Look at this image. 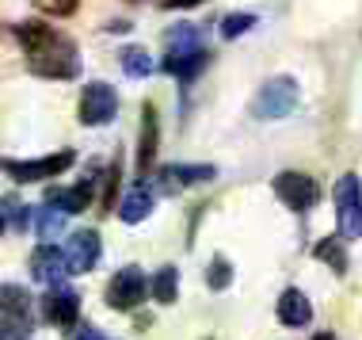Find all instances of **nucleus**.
<instances>
[{"label": "nucleus", "mask_w": 362, "mask_h": 340, "mask_svg": "<svg viewBox=\"0 0 362 340\" xmlns=\"http://www.w3.org/2000/svg\"><path fill=\"white\" fill-rule=\"evenodd\" d=\"M275 314H279V322L290 325V329H305V325L313 322V306H309V298L301 295L298 287H286V290H282Z\"/></svg>", "instance_id": "obj_15"}, {"label": "nucleus", "mask_w": 362, "mask_h": 340, "mask_svg": "<svg viewBox=\"0 0 362 340\" xmlns=\"http://www.w3.org/2000/svg\"><path fill=\"white\" fill-rule=\"evenodd\" d=\"M119 62H122V73L134 76V81H141V76H149L156 69L153 54L145 50V46H126V50L119 54Z\"/></svg>", "instance_id": "obj_19"}, {"label": "nucleus", "mask_w": 362, "mask_h": 340, "mask_svg": "<svg viewBox=\"0 0 362 340\" xmlns=\"http://www.w3.org/2000/svg\"><path fill=\"white\" fill-rule=\"evenodd\" d=\"M229 283H233V264L225 256H214L210 268H206V287L210 290H225Z\"/></svg>", "instance_id": "obj_25"}, {"label": "nucleus", "mask_w": 362, "mask_h": 340, "mask_svg": "<svg viewBox=\"0 0 362 340\" xmlns=\"http://www.w3.org/2000/svg\"><path fill=\"white\" fill-rule=\"evenodd\" d=\"M95 180L100 176H88V180H81V183H73V188H50L46 191V203L50 207H57L62 215H81L84 207H92V196H95Z\"/></svg>", "instance_id": "obj_12"}, {"label": "nucleus", "mask_w": 362, "mask_h": 340, "mask_svg": "<svg viewBox=\"0 0 362 340\" xmlns=\"http://www.w3.org/2000/svg\"><path fill=\"white\" fill-rule=\"evenodd\" d=\"M65 218H69V215H62L57 207H50V203L38 210V215H35V230H38V237H42V245H54V237L65 230Z\"/></svg>", "instance_id": "obj_21"}, {"label": "nucleus", "mask_w": 362, "mask_h": 340, "mask_svg": "<svg viewBox=\"0 0 362 340\" xmlns=\"http://www.w3.org/2000/svg\"><path fill=\"white\" fill-rule=\"evenodd\" d=\"M4 230H8V218H4V215H0V233H4Z\"/></svg>", "instance_id": "obj_33"}, {"label": "nucleus", "mask_w": 362, "mask_h": 340, "mask_svg": "<svg viewBox=\"0 0 362 340\" xmlns=\"http://www.w3.org/2000/svg\"><path fill=\"white\" fill-rule=\"evenodd\" d=\"M0 215L8 218V226H12V230H31L35 226V210L27 207V203H19L16 196H8L4 203H0Z\"/></svg>", "instance_id": "obj_23"}, {"label": "nucleus", "mask_w": 362, "mask_h": 340, "mask_svg": "<svg viewBox=\"0 0 362 340\" xmlns=\"http://www.w3.org/2000/svg\"><path fill=\"white\" fill-rule=\"evenodd\" d=\"M313 340H336V333H313Z\"/></svg>", "instance_id": "obj_31"}, {"label": "nucleus", "mask_w": 362, "mask_h": 340, "mask_svg": "<svg viewBox=\"0 0 362 340\" xmlns=\"http://www.w3.org/2000/svg\"><path fill=\"white\" fill-rule=\"evenodd\" d=\"M42 317L57 329H73L76 317H81V298H76V290L69 287H50V295L42 298Z\"/></svg>", "instance_id": "obj_10"}, {"label": "nucleus", "mask_w": 362, "mask_h": 340, "mask_svg": "<svg viewBox=\"0 0 362 340\" xmlns=\"http://www.w3.org/2000/svg\"><path fill=\"white\" fill-rule=\"evenodd\" d=\"M214 176H218L214 164H168V169H160V188L180 191V188H191V183H206Z\"/></svg>", "instance_id": "obj_14"}, {"label": "nucleus", "mask_w": 362, "mask_h": 340, "mask_svg": "<svg viewBox=\"0 0 362 340\" xmlns=\"http://www.w3.org/2000/svg\"><path fill=\"white\" fill-rule=\"evenodd\" d=\"M103 31L107 35H126V31H130V23H126V19H115V23H107Z\"/></svg>", "instance_id": "obj_30"}, {"label": "nucleus", "mask_w": 362, "mask_h": 340, "mask_svg": "<svg viewBox=\"0 0 362 340\" xmlns=\"http://www.w3.org/2000/svg\"><path fill=\"white\" fill-rule=\"evenodd\" d=\"M206 65H210V50L202 46V50H194V54H168V57H164V65H160V69H164V73H172L175 81L191 84L194 76H199L202 69H206Z\"/></svg>", "instance_id": "obj_16"}, {"label": "nucleus", "mask_w": 362, "mask_h": 340, "mask_svg": "<svg viewBox=\"0 0 362 340\" xmlns=\"http://www.w3.org/2000/svg\"><path fill=\"white\" fill-rule=\"evenodd\" d=\"M65 264H69V276H84V271H92L100 264V230H76L69 233V241H65Z\"/></svg>", "instance_id": "obj_9"}, {"label": "nucleus", "mask_w": 362, "mask_h": 340, "mask_svg": "<svg viewBox=\"0 0 362 340\" xmlns=\"http://www.w3.org/2000/svg\"><path fill=\"white\" fill-rule=\"evenodd\" d=\"M206 4V0H160V8H168V12H183V8H199Z\"/></svg>", "instance_id": "obj_28"}, {"label": "nucleus", "mask_w": 362, "mask_h": 340, "mask_svg": "<svg viewBox=\"0 0 362 340\" xmlns=\"http://www.w3.org/2000/svg\"><path fill=\"white\" fill-rule=\"evenodd\" d=\"M313 256L325 260V264L336 271V276H344L347 271V252H344V237H325L317 249H313Z\"/></svg>", "instance_id": "obj_22"}, {"label": "nucleus", "mask_w": 362, "mask_h": 340, "mask_svg": "<svg viewBox=\"0 0 362 340\" xmlns=\"http://www.w3.org/2000/svg\"><path fill=\"white\" fill-rule=\"evenodd\" d=\"M76 111H81L84 126H107L115 119V111H119V92H115L107 81H88Z\"/></svg>", "instance_id": "obj_7"}, {"label": "nucleus", "mask_w": 362, "mask_h": 340, "mask_svg": "<svg viewBox=\"0 0 362 340\" xmlns=\"http://www.w3.org/2000/svg\"><path fill=\"white\" fill-rule=\"evenodd\" d=\"M298 100H301V89H298V81L293 76H271V81H263V89L252 96V115L256 119H286V115L298 108Z\"/></svg>", "instance_id": "obj_2"}, {"label": "nucleus", "mask_w": 362, "mask_h": 340, "mask_svg": "<svg viewBox=\"0 0 362 340\" xmlns=\"http://www.w3.org/2000/svg\"><path fill=\"white\" fill-rule=\"evenodd\" d=\"M31 276L38 283L62 287V279L69 276V264H65V249L62 245H38L31 252Z\"/></svg>", "instance_id": "obj_11"}, {"label": "nucleus", "mask_w": 362, "mask_h": 340, "mask_svg": "<svg viewBox=\"0 0 362 340\" xmlns=\"http://www.w3.org/2000/svg\"><path fill=\"white\" fill-rule=\"evenodd\" d=\"M164 42H168V54H194V50H202V31L191 23H175L164 35Z\"/></svg>", "instance_id": "obj_18"}, {"label": "nucleus", "mask_w": 362, "mask_h": 340, "mask_svg": "<svg viewBox=\"0 0 362 340\" xmlns=\"http://www.w3.org/2000/svg\"><path fill=\"white\" fill-rule=\"evenodd\" d=\"M153 207H156V196H153L149 188H145V183H141V188H134L130 196L122 199L119 218L126 222V226H138V222H145V218L153 215Z\"/></svg>", "instance_id": "obj_17"}, {"label": "nucleus", "mask_w": 362, "mask_h": 340, "mask_svg": "<svg viewBox=\"0 0 362 340\" xmlns=\"http://www.w3.org/2000/svg\"><path fill=\"white\" fill-rule=\"evenodd\" d=\"M35 317V298L23 283H0V325L8 333L23 336Z\"/></svg>", "instance_id": "obj_6"}, {"label": "nucleus", "mask_w": 362, "mask_h": 340, "mask_svg": "<svg viewBox=\"0 0 362 340\" xmlns=\"http://www.w3.org/2000/svg\"><path fill=\"white\" fill-rule=\"evenodd\" d=\"M115 191H119V161L107 169V183H103V210H115Z\"/></svg>", "instance_id": "obj_27"}, {"label": "nucleus", "mask_w": 362, "mask_h": 340, "mask_svg": "<svg viewBox=\"0 0 362 340\" xmlns=\"http://www.w3.org/2000/svg\"><path fill=\"white\" fill-rule=\"evenodd\" d=\"M12 336H16V333H8V329H4V325H0V340H12Z\"/></svg>", "instance_id": "obj_32"}, {"label": "nucleus", "mask_w": 362, "mask_h": 340, "mask_svg": "<svg viewBox=\"0 0 362 340\" xmlns=\"http://www.w3.org/2000/svg\"><path fill=\"white\" fill-rule=\"evenodd\" d=\"M73 340H111V336H103V333H100V329H92V325H84V329H81V333H76Z\"/></svg>", "instance_id": "obj_29"}, {"label": "nucleus", "mask_w": 362, "mask_h": 340, "mask_svg": "<svg viewBox=\"0 0 362 340\" xmlns=\"http://www.w3.org/2000/svg\"><path fill=\"white\" fill-rule=\"evenodd\" d=\"M76 4H81V0H35L38 12H46V16H54V19L73 16V12H76Z\"/></svg>", "instance_id": "obj_26"}, {"label": "nucleus", "mask_w": 362, "mask_h": 340, "mask_svg": "<svg viewBox=\"0 0 362 340\" xmlns=\"http://www.w3.org/2000/svg\"><path fill=\"white\" fill-rule=\"evenodd\" d=\"M12 340H23V336H12Z\"/></svg>", "instance_id": "obj_34"}, {"label": "nucleus", "mask_w": 362, "mask_h": 340, "mask_svg": "<svg viewBox=\"0 0 362 340\" xmlns=\"http://www.w3.org/2000/svg\"><path fill=\"white\" fill-rule=\"evenodd\" d=\"M175 295H180V271H175L172 264H164V268L153 276V298H156L160 306H172Z\"/></svg>", "instance_id": "obj_20"}, {"label": "nucleus", "mask_w": 362, "mask_h": 340, "mask_svg": "<svg viewBox=\"0 0 362 340\" xmlns=\"http://www.w3.org/2000/svg\"><path fill=\"white\" fill-rule=\"evenodd\" d=\"M156 145H160V123H156V108L145 103L141 108V138H138V172H145L156 164Z\"/></svg>", "instance_id": "obj_13"}, {"label": "nucleus", "mask_w": 362, "mask_h": 340, "mask_svg": "<svg viewBox=\"0 0 362 340\" xmlns=\"http://www.w3.org/2000/svg\"><path fill=\"white\" fill-rule=\"evenodd\" d=\"M16 38L27 54V69L35 76H46V81H69V76L81 73V54H76V42L69 35H62L50 23H38V19H27V23L16 27Z\"/></svg>", "instance_id": "obj_1"}, {"label": "nucleus", "mask_w": 362, "mask_h": 340, "mask_svg": "<svg viewBox=\"0 0 362 340\" xmlns=\"http://www.w3.org/2000/svg\"><path fill=\"white\" fill-rule=\"evenodd\" d=\"M336 199V226H339V237L344 241H358L362 237V180L355 172H344L332 191Z\"/></svg>", "instance_id": "obj_4"}, {"label": "nucleus", "mask_w": 362, "mask_h": 340, "mask_svg": "<svg viewBox=\"0 0 362 340\" xmlns=\"http://www.w3.org/2000/svg\"><path fill=\"white\" fill-rule=\"evenodd\" d=\"M153 295V279H145V271L138 264H126L111 276L107 283V306L119 310V314H130V310L141 306V298Z\"/></svg>", "instance_id": "obj_5"}, {"label": "nucleus", "mask_w": 362, "mask_h": 340, "mask_svg": "<svg viewBox=\"0 0 362 340\" xmlns=\"http://www.w3.org/2000/svg\"><path fill=\"white\" fill-rule=\"evenodd\" d=\"M252 27H256V16L252 12H229L221 19V38H240V35H248Z\"/></svg>", "instance_id": "obj_24"}, {"label": "nucleus", "mask_w": 362, "mask_h": 340, "mask_svg": "<svg viewBox=\"0 0 362 340\" xmlns=\"http://www.w3.org/2000/svg\"><path fill=\"white\" fill-rule=\"evenodd\" d=\"M73 164H76L73 149H57V153H46V157H35V161L0 157V172H8L16 183H42V180H54L62 172H69Z\"/></svg>", "instance_id": "obj_3"}, {"label": "nucleus", "mask_w": 362, "mask_h": 340, "mask_svg": "<svg viewBox=\"0 0 362 340\" xmlns=\"http://www.w3.org/2000/svg\"><path fill=\"white\" fill-rule=\"evenodd\" d=\"M275 196L286 203L290 210H313L320 203V183L305 176V172H279L275 176Z\"/></svg>", "instance_id": "obj_8"}]
</instances>
